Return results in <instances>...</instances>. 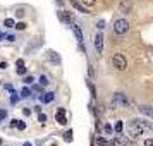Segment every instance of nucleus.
Wrapping results in <instances>:
<instances>
[{
	"instance_id": "28",
	"label": "nucleus",
	"mask_w": 153,
	"mask_h": 146,
	"mask_svg": "<svg viewBox=\"0 0 153 146\" xmlns=\"http://www.w3.org/2000/svg\"><path fill=\"white\" fill-rule=\"evenodd\" d=\"M5 117H7V110H0V120H4Z\"/></svg>"
},
{
	"instance_id": "21",
	"label": "nucleus",
	"mask_w": 153,
	"mask_h": 146,
	"mask_svg": "<svg viewBox=\"0 0 153 146\" xmlns=\"http://www.w3.org/2000/svg\"><path fill=\"white\" fill-rule=\"evenodd\" d=\"M29 95H31V91H29V88H22V91H21V96H22V98H28Z\"/></svg>"
},
{
	"instance_id": "34",
	"label": "nucleus",
	"mask_w": 153,
	"mask_h": 146,
	"mask_svg": "<svg viewBox=\"0 0 153 146\" xmlns=\"http://www.w3.org/2000/svg\"><path fill=\"white\" fill-rule=\"evenodd\" d=\"M22 113H24V115H31V108H24Z\"/></svg>"
},
{
	"instance_id": "36",
	"label": "nucleus",
	"mask_w": 153,
	"mask_h": 146,
	"mask_svg": "<svg viewBox=\"0 0 153 146\" xmlns=\"http://www.w3.org/2000/svg\"><path fill=\"white\" fill-rule=\"evenodd\" d=\"M0 69H7V62H0Z\"/></svg>"
},
{
	"instance_id": "5",
	"label": "nucleus",
	"mask_w": 153,
	"mask_h": 146,
	"mask_svg": "<svg viewBox=\"0 0 153 146\" xmlns=\"http://www.w3.org/2000/svg\"><path fill=\"white\" fill-rule=\"evenodd\" d=\"M132 122H134V124H138L139 127L143 129V132H145V131H152V129H153V125H152V122H150V120H143V119H134Z\"/></svg>"
},
{
	"instance_id": "31",
	"label": "nucleus",
	"mask_w": 153,
	"mask_h": 146,
	"mask_svg": "<svg viewBox=\"0 0 153 146\" xmlns=\"http://www.w3.org/2000/svg\"><path fill=\"white\" fill-rule=\"evenodd\" d=\"M122 146H136V143H134V141H127V139H126V143Z\"/></svg>"
},
{
	"instance_id": "39",
	"label": "nucleus",
	"mask_w": 153,
	"mask_h": 146,
	"mask_svg": "<svg viewBox=\"0 0 153 146\" xmlns=\"http://www.w3.org/2000/svg\"><path fill=\"white\" fill-rule=\"evenodd\" d=\"M0 86H2V83H0Z\"/></svg>"
},
{
	"instance_id": "2",
	"label": "nucleus",
	"mask_w": 153,
	"mask_h": 146,
	"mask_svg": "<svg viewBox=\"0 0 153 146\" xmlns=\"http://www.w3.org/2000/svg\"><path fill=\"white\" fill-rule=\"evenodd\" d=\"M114 31L117 35H126L129 31V22H127V19H117L115 24H114Z\"/></svg>"
},
{
	"instance_id": "32",
	"label": "nucleus",
	"mask_w": 153,
	"mask_h": 146,
	"mask_svg": "<svg viewBox=\"0 0 153 146\" xmlns=\"http://www.w3.org/2000/svg\"><path fill=\"white\" fill-rule=\"evenodd\" d=\"M145 146H153V139H152V138H148V139L145 141Z\"/></svg>"
},
{
	"instance_id": "17",
	"label": "nucleus",
	"mask_w": 153,
	"mask_h": 146,
	"mask_svg": "<svg viewBox=\"0 0 153 146\" xmlns=\"http://www.w3.org/2000/svg\"><path fill=\"white\" fill-rule=\"evenodd\" d=\"M16 127H17L19 131H24V129H26V124H24L22 120H17V122H16Z\"/></svg>"
},
{
	"instance_id": "16",
	"label": "nucleus",
	"mask_w": 153,
	"mask_h": 146,
	"mask_svg": "<svg viewBox=\"0 0 153 146\" xmlns=\"http://www.w3.org/2000/svg\"><path fill=\"white\" fill-rule=\"evenodd\" d=\"M114 129H115V132H117V134H120V132H122V129H124V124H122V122H117Z\"/></svg>"
},
{
	"instance_id": "24",
	"label": "nucleus",
	"mask_w": 153,
	"mask_h": 146,
	"mask_svg": "<svg viewBox=\"0 0 153 146\" xmlns=\"http://www.w3.org/2000/svg\"><path fill=\"white\" fill-rule=\"evenodd\" d=\"M64 139H65V141H72V131L65 132V134H64Z\"/></svg>"
},
{
	"instance_id": "6",
	"label": "nucleus",
	"mask_w": 153,
	"mask_h": 146,
	"mask_svg": "<svg viewBox=\"0 0 153 146\" xmlns=\"http://www.w3.org/2000/svg\"><path fill=\"white\" fill-rule=\"evenodd\" d=\"M95 48H97V53L100 55L102 50H103V35H102V33H98V35L95 36Z\"/></svg>"
},
{
	"instance_id": "35",
	"label": "nucleus",
	"mask_w": 153,
	"mask_h": 146,
	"mask_svg": "<svg viewBox=\"0 0 153 146\" xmlns=\"http://www.w3.org/2000/svg\"><path fill=\"white\" fill-rule=\"evenodd\" d=\"M22 65H24V60H22V59H19V60H17V67H22Z\"/></svg>"
},
{
	"instance_id": "1",
	"label": "nucleus",
	"mask_w": 153,
	"mask_h": 146,
	"mask_svg": "<svg viewBox=\"0 0 153 146\" xmlns=\"http://www.w3.org/2000/svg\"><path fill=\"white\" fill-rule=\"evenodd\" d=\"M127 105H129V100H127V96H126L124 93H115L114 98L110 100V107L112 108H115V110H119V108H126Z\"/></svg>"
},
{
	"instance_id": "15",
	"label": "nucleus",
	"mask_w": 153,
	"mask_h": 146,
	"mask_svg": "<svg viewBox=\"0 0 153 146\" xmlns=\"http://www.w3.org/2000/svg\"><path fill=\"white\" fill-rule=\"evenodd\" d=\"M42 102L43 103H50V102H53V93H45L42 96Z\"/></svg>"
},
{
	"instance_id": "14",
	"label": "nucleus",
	"mask_w": 153,
	"mask_h": 146,
	"mask_svg": "<svg viewBox=\"0 0 153 146\" xmlns=\"http://www.w3.org/2000/svg\"><path fill=\"white\" fill-rule=\"evenodd\" d=\"M71 4H72V7H74V9H77L79 12H84V14H88V10H86V7H84V5H81L79 2H74V0H72Z\"/></svg>"
},
{
	"instance_id": "19",
	"label": "nucleus",
	"mask_w": 153,
	"mask_h": 146,
	"mask_svg": "<svg viewBox=\"0 0 153 146\" xmlns=\"http://www.w3.org/2000/svg\"><path fill=\"white\" fill-rule=\"evenodd\" d=\"M14 28L22 31V29H26V24H24V22H14Z\"/></svg>"
},
{
	"instance_id": "38",
	"label": "nucleus",
	"mask_w": 153,
	"mask_h": 146,
	"mask_svg": "<svg viewBox=\"0 0 153 146\" xmlns=\"http://www.w3.org/2000/svg\"><path fill=\"white\" fill-rule=\"evenodd\" d=\"M22 146H33V145H31V143H24Z\"/></svg>"
},
{
	"instance_id": "27",
	"label": "nucleus",
	"mask_w": 153,
	"mask_h": 146,
	"mask_svg": "<svg viewBox=\"0 0 153 146\" xmlns=\"http://www.w3.org/2000/svg\"><path fill=\"white\" fill-rule=\"evenodd\" d=\"M17 74L24 76V74H26V67H24V65H22V67H17Z\"/></svg>"
},
{
	"instance_id": "7",
	"label": "nucleus",
	"mask_w": 153,
	"mask_h": 146,
	"mask_svg": "<svg viewBox=\"0 0 153 146\" xmlns=\"http://www.w3.org/2000/svg\"><path fill=\"white\" fill-rule=\"evenodd\" d=\"M119 10L124 12V14H129V12L132 10V4L129 2V0H122V2L119 4Z\"/></svg>"
},
{
	"instance_id": "33",
	"label": "nucleus",
	"mask_w": 153,
	"mask_h": 146,
	"mask_svg": "<svg viewBox=\"0 0 153 146\" xmlns=\"http://www.w3.org/2000/svg\"><path fill=\"white\" fill-rule=\"evenodd\" d=\"M97 28H98V29H103V28H105V21H100V22L97 24Z\"/></svg>"
},
{
	"instance_id": "25",
	"label": "nucleus",
	"mask_w": 153,
	"mask_h": 146,
	"mask_svg": "<svg viewBox=\"0 0 153 146\" xmlns=\"http://www.w3.org/2000/svg\"><path fill=\"white\" fill-rule=\"evenodd\" d=\"M38 120H40V124H45V122H47V115H45V113H40V115H38Z\"/></svg>"
},
{
	"instance_id": "20",
	"label": "nucleus",
	"mask_w": 153,
	"mask_h": 146,
	"mask_svg": "<svg viewBox=\"0 0 153 146\" xmlns=\"http://www.w3.org/2000/svg\"><path fill=\"white\" fill-rule=\"evenodd\" d=\"M38 83L42 84V86H47V84H48V77L47 76H40V81H38Z\"/></svg>"
},
{
	"instance_id": "8",
	"label": "nucleus",
	"mask_w": 153,
	"mask_h": 146,
	"mask_svg": "<svg viewBox=\"0 0 153 146\" xmlns=\"http://www.w3.org/2000/svg\"><path fill=\"white\" fill-rule=\"evenodd\" d=\"M55 119H57V122H59L60 125H65V124H67V119H65V108H59V110H57Z\"/></svg>"
},
{
	"instance_id": "26",
	"label": "nucleus",
	"mask_w": 153,
	"mask_h": 146,
	"mask_svg": "<svg viewBox=\"0 0 153 146\" xmlns=\"http://www.w3.org/2000/svg\"><path fill=\"white\" fill-rule=\"evenodd\" d=\"M10 102H12V103H16V102H19V96H17V93H16L14 90H12V98H10Z\"/></svg>"
},
{
	"instance_id": "37",
	"label": "nucleus",
	"mask_w": 153,
	"mask_h": 146,
	"mask_svg": "<svg viewBox=\"0 0 153 146\" xmlns=\"http://www.w3.org/2000/svg\"><path fill=\"white\" fill-rule=\"evenodd\" d=\"M4 38H5V35H4V33H0V42H2Z\"/></svg>"
},
{
	"instance_id": "9",
	"label": "nucleus",
	"mask_w": 153,
	"mask_h": 146,
	"mask_svg": "<svg viewBox=\"0 0 153 146\" xmlns=\"http://www.w3.org/2000/svg\"><path fill=\"white\" fill-rule=\"evenodd\" d=\"M126 143V138L124 136H117L115 139H112L110 143H108V146H122Z\"/></svg>"
},
{
	"instance_id": "4",
	"label": "nucleus",
	"mask_w": 153,
	"mask_h": 146,
	"mask_svg": "<svg viewBox=\"0 0 153 146\" xmlns=\"http://www.w3.org/2000/svg\"><path fill=\"white\" fill-rule=\"evenodd\" d=\"M127 132H129V136H131L132 139H136L138 136H141V134H143V129H141L138 124H134V122L131 120V124L127 125Z\"/></svg>"
},
{
	"instance_id": "11",
	"label": "nucleus",
	"mask_w": 153,
	"mask_h": 146,
	"mask_svg": "<svg viewBox=\"0 0 153 146\" xmlns=\"http://www.w3.org/2000/svg\"><path fill=\"white\" fill-rule=\"evenodd\" d=\"M72 31H74V35H76V40H77V42L83 43V33H81V28L74 24V26H72Z\"/></svg>"
},
{
	"instance_id": "18",
	"label": "nucleus",
	"mask_w": 153,
	"mask_h": 146,
	"mask_svg": "<svg viewBox=\"0 0 153 146\" xmlns=\"http://www.w3.org/2000/svg\"><path fill=\"white\" fill-rule=\"evenodd\" d=\"M33 81H35V77L33 76H26L24 79H22V83L24 84H33Z\"/></svg>"
},
{
	"instance_id": "30",
	"label": "nucleus",
	"mask_w": 153,
	"mask_h": 146,
	"mask_svg": "<svg viewBox=\"0 0 153 146\" xmlns=\"http://www.w3.org/2000/svg\"><path fill=\"white\" fill-rule=\"evenodd\" d=\"M105 132H107V134H112V125L110 124L105 125Z\"/></svg>"
},
{
	"instance_id": "22",
	"label": "nucleus",
	"mask_w": 153,
	"mask_h": 146,
	"mask_svg": "<svg viewBox=\"0 0 153 146\" xmlns=\"http://www.w3.org/2000/svg\"><path fill=\"white\" fill-rule=\"evenodd\" d=\"M14 19H5V21H4V24H5V26H7V28H14Z\"/></svg>"
},
{
	"instance_id": "13",
	"label": "nucleus",
	"mask_w": 153,
	"mask_h": 146,
	"mask_svg": "<svg viewBox=\"0 0 153 146\" xmlns=\"http://www.w3.org/2000/svg\"><path fill=\"white\" fill-rule=\"evenodd\" d=\"M48 59H50L53 64H60V57L57 55L53 50H48Z\"/></svg>"
},
{
	"instance_id": "23",
	"label": "nucleus",
	"mask_w": 153,
	"mask_h": 146,
	"mask_svg": "<svg viewBox=\"0 0 153 146\" xmlns=\"http://www.w3.org/2000/svg\"><path fill=\"white\" fill-rule=\"evenodd\" d=\"M97 4V0H83V5H88V7H93Z\"/></svg>"
},
{
	"instance_id": "12",
	"label": "nucleus",
	"mask_w": 153,
	"mask_h": 146,
	"mask_svg": "<svg viewBox=\"0 0 153 146\" xmlns=\"http://www.w3.org/2000/svg\"><path fill=\"white\" fill-rule=\"evenodd\" d=\"M139 112H143V113H145L146 117H152V107H150V105H141V107H139Z\"/></svg>"
},
{
	"instance_id": "3",
	"label": "nucleus",
	"mask_w": 153,
	"mask_h": 146,
	"mask_svg": "<svg viewBox=\"0 0 153 146\" xmlns=\"http://www.w3.org/2000/svg\"><path fill=\"white\" fill-rule=\"evenodd\" d=\"M112 62L115 65V69H119V70H124L127 67V60H126V57L122 53H115V55L112 57Z\"/></svg>"
},
{
	"instance_id": "10",
	"label": "nucleus",
	"mask_w": 153,
	"mask_h": 146,
	"mask_svg": "<svg viewBox=\"0 0 153 146\" xmlns=\"http://www.w3.org/2000/svg\"><path fill=\"white\" fill-rule=\"evenodd\" d=\"M59 16H60V19H62L64 22H72L74 21V19H72V14H71V12H65V10L59 12Z\"/></svg>"
},
{
	"instance_id": "29",
	"label": "nucleus",
	"mask_w": 153,
	"mask_h": 146,
	"mask_svg": "<svg viewBox=\"0 0 153 146\" xmlns=\"http://www.w3.org/2000/svg\"><path fill=\"white\" fill-rule=\"evenodd\" d=\"M16 16H17V17H22V16H24V10H22V9H17V10H16Z\"/></svg>"
}]
</instances>
